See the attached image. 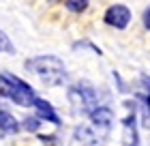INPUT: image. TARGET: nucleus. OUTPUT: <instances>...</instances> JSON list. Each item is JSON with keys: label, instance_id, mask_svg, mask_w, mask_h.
I'll return each mask as SVG.
<instances>
[{"label": "nucleus", "instance_id": "obj_1", "mask_svg": "<svg viewBox=\"0 0 150 146\" xmlns=\"http://www.w3.org/2000/svg\"><path fill=\"white\" fill-rule=\"evenodd\" d=\"M26 71L39 75L47 86H62L67 80L64 62L56 56H35L26 60Z\"/></svg>", "mask_w": 150, "mask_h": 146}, {"label": "nucleus", "instance_id": "obj_2", "mask_svg": "<svg viewBox=\"0 0 150 146\" xmlns=\"http://www.w3.org/2000/svg\"><path fill=\"white\" fill-rule=\"evenodd\" d=\"M0 97H6L9 101L17 103L22 108H32L37 93L22 78H17V75H13L9 71H2L0 73Z\"/></svg>", "mask_w": 150, "mask_h": 146}, {"label": "nucleus", "instance_id": "obj_3", "mask_svg": "<svg viewBox=\"0 0 150 146\" xmlns=\"http://www.w3.org/2000/svg\"><path fill=\"white\" fill-rule=\"evenodd\" d=\"M69 101L75 112L79 114H90L94 108L99 105V99H97V93L90 84H75L69 90Z\"/></svg>", "mask_w": 150, "mask_h": 146}, {"label": "nucleus", "instance_id": "obj_4", "mask_svg": "<svg viewBox=\"0 0 150 146\" xmlns=\"http://www.w3.org/2000/svg\"><path fill=\"white\" fill-rule=\"evenodd\" d=\"M129 22H131V11L125 4H112L105 11V24L107 26H114V28L122 30L129 26Z\"/></svg>", "mask_w": 150, "mask_h": 146}, {"label": "nucleus", "instance_id": "obj_5", "mask_svg": "<svg viewBox=\"0 0 150 146\" xmlns=\"http://www.w3.org/2000/svg\"><path fill=\"white\" fill-rule=\"evenodd\" d=\"M32 108H35V112H37V118H41V120H50L54 125H60V116L56 114V110H54L52 103H47L45 99L37 97L35 103H32Z\"/></svg>", "mask_w": 150, "mask_h": 146}, {"label": "nucleus", "instance_id": "obj_6", "mask_svg": "<svg viewBox=\"0 0 150 146\" xmlns=\"http://www.w3.org/2000/svg\"><path fill=\"white\" fill-rule=\"evenodd\" d=\"M90 118H92V125H94V129L97 131H101V133H107V129L112 127V112L107 108H101V105H97L90 112Z\"/></svg>", "mask_w": 150, "mask_h": 146}, {"label": "nucleus", "instance_id": "obj_7", "mask_svg": "<svg viewBox=\"0 0 150 146\" xmlns=\"http://www.w3.org/2000/svg\"><path fill=\"white\" fill-rule=\"evenodd\" d=\"M19 131V122L15 116L9 114L6 110H0V135H15Z\"/></svg>", "mask_w": 150, "mask_h": 146}, {"label": "nucleus", "instance_id": "obj_8", "mask_svg": "<svg viewBox=\"0 0 150 146\" xmlns=\"http://www.w3.org/2000/svg\"><path fill=\"white\" fill-rule=\"evenodd\" d=\"M88 2H90V0H64L67 9H69L71 13H81V11H86V9H88Z\"/></svg>", "mask_w": 150, "mask_h": 146}, {"label": "nucleus", "instance_id": "obj_9", "mask_svg": "<svg viewBox=\"0 0 150 146\" xmlns=\"http://www.w3.org/2000/svg\"><path fill=\"white\" fill-rule=\"evenodd\" d=\"M22 127L28 131V133H35V131H39V127H41V118H37V116H26L24 122H22Z\"/></svg>", "mask_w": 150, "mask_h": 146}, {"label": "nucleus", "instance_id": "obj_10", "mask_svg": "<svg viewBox=\"0 0 150 146\" xmlns=\"http://www.w3.org/2000/svg\"><path fill=\"white\" fill-rule=\"evenodd\" d=\"M0 52H6V54H15V47H13V43L9 41V37L0 30Z\"/></svg>", "mask_w": 150, "mask_h": 146}, {"label": "nucleus", "instance_id": "obj_11", "mask_svg": "<svg viewBox=\"0 0 150 146\" xmlns=\"http://www.w3.org/2000/svg\"><path fill=\"white\" fill-rule=\"evenodd\" d=\"M144 26H146V28L150 30V6H148V9L144 11Z\"/></svg>", "mask_w": 150, "mask_h": 146}]
</instances>
